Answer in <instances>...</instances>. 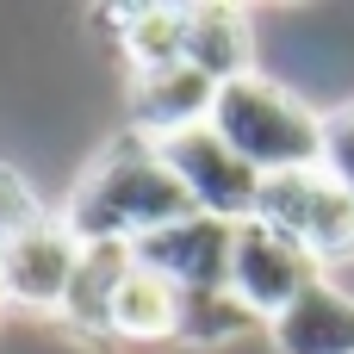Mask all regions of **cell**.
I'll return each instance as SVG.
<instances>
[{"label": "cell", "mask_w": 354, "mask_h": 354, "mask_svg": "<svg viewBox=\"0 0 354 354\" xmlns=\"http://www.w3.org/2000/svg\"><path fill=\"white\" fill-rule=\"evenodd\" d=\"M180 218H193V199L168 174L162 149L137 131L112 137L62 205V224L81 243H124V249H137L143 236L180 224Z\"/></svg>", "instance_id": "1"}, {"label": "cell", "mask_w": 354, "mask_h": 354, "mask_svg": "<svg viewBox=\"0 0 354 354\" xmlns=\"http://www.w3.org/2000/svg\"><path fill=\"white\" fill-rule=\"evenodd\" d=\"M124 268H131V249H124V243H81V268H75V280H68L56 317H62L75 336L106 342V311H112V292H118Z\"/></svg>", "instance_id": "12"}, {"label": "cell", "mask_w": 354, "mask_h": 354, "mask_svg": "<svg viewBox=\"0 0 354 354\" xmlns=\"http://www.w3.org/2000/svg\"><path fill=\"white\" fill-rule=\"evenodd\" d=\"M0 255H6L12 305H25V311H62V292H68V280L81 268V236L62 218L37 212L31 224H19L0 243Z\"/></svg>", "instance_id": "6"}, {"label": "cell", "mask_w": 354, "mask_h": 354, "mask_svg": "<svg viewBox=\"0 0 354 354\" xmlns=\"http://www.w3.org/2000/svg\"><path fill=\"white\" fill-rule=\"evenodd\" d=\"M106 25L118 31V50H124L131 75L180 62V44H187V6H112Z\"/></svg>", "instance_id": "13"}, {"label": "cell", "mask_w": 354, "mask_h": 354, "mask_svg": "<svg viewBox=\"0 0 354 354\" xmlns=\"http://www.w3.org/2000/svg\"><path fill=\"white\" fill-rule=\"evenodd\" d=\"M37 212H44V205H37V193H31V187H25V180L0 162V243H6L19 224H31Z\"/></svg>", "instance_id": "16"}, {"label": "cell", "mask_w": 354, "mask_h": 354, "mask_svg": "<svg viewBox=\"0 0 354 354\" xmlns=\"http://www.w3.org/2000/svg\"><path fill=\"white\" fill-rule=\"evenodd\" d=\"M212 100H218V81H205L187 62L143 68V75H131V131L149 137V143H162L174 131L212 124Z\"/></svg>", "instance_id": "8"}, {"label": "cell", "mask_w": 354, "mask_h": 354, "mask_svg": "<svg viewBox=\"0 0 354 354\" xmlns=\"http://www.w3.org/2000/svg\"><path fill=\"white\" fill-rule=\"evenodd\" d=\"M268 342L274 354H354V292L324 274L268 324Z\"/></svg>", "instance_id": "10"}, {"label": "cell", "mask_w": 354, "mask_h": 354, "mask_svg": "<svg viewBox=\"0 0 354 354\" xmlns=\"http://www.w3.org/2000/svg\"><path fill=\"white\" fill-rule=\"evenodd\" d=\"M168 174L180 180V193L193 199L199 218H218V224H243L255 218V199H261V174L212 131V124H193V131H174L156 143Z\"/></svg>", "instance_id": "5"}, {"label": "cell", "mask_w": 354, "mask_h": 354, "mask_svg": "<svg viewBox=\"0 0 354 354\" xmlns=\"http://www.w3.org/2000/svg\"><path fill=\"white\" fill-rule=\"evenodd\" d=\"M230 230L236 224H218V218H180L156 236H143L131 255L143 268H156L162 280H174L180 292H224L230 286Z\"/></svg>", "instance_id": "7"}, {"label": "cell", "mask_w": 354, "mask_h": 354, "mask_svg": "<svg viewBox=\"0 0 354 354\" xmlns=\"http://www.w3.org/2000/svg\"><path fill=\"white\" fill-rule=\"evenodd\" d=\"M180 62L199 68L205 81H243L255 75V19L243 6H224V0H199L187 6V44H180Z\"/></svg>", "instance_id": "11"}, {"label": "cell", "mask_w": 354, "mask_h": 354, "mask_svg": "<svg viewBox=\"0 0 354 354\" xmlns=\"http://www.w3.org/2000/svg\"><path fill=\"white\" fill-rule=\"evenodd\" d=\"M317 168H324L336 187H348V193H354V100H348V106H336V112H324V149H317Z\"/></svg>", "instance_id": "15"}, {"label": "cell", "mask_w": 354, "mask_h": 354, "mask_svg": "<svg viewBox=\"0 0 354 354\" xmlns=\"http://www.w3.org/2000/svg\"><path fill=\"white\" fill-rule=\"evenodd\" d=\"M324 280V268L286 236V230H274V224H261V218H243L236 230H230V299L268 330L305 286H317Z\"/></svg>", "instance_id": "4"}, {"label": "cell", "mask_w": 354, "mask_h": 354, "mask_svg": "<svg viewBox=\"0 0 354 354\" xmlns=\"http://www.w3.org/2000/svg\"><path fill=\"white\" fill-rule=\"evenodd\" d=\"M180 330H187V292L131 255L106 311V342H180Z\"/></svg>", "instance_id": "9"}, {"label": "cell", "mask_w": 354, "mask_h": 354, "mask_svg": "<svg viewBox=\"0 0 354 354\" xmlns=\"http://www.w3.org/2000/svg\"><path fill=\"white\" fill-rule=\"evenodd\" d=\"M243 330H255V317L230 299V286L224 292H187V330H180V342L218 348V342H236Z\"/></svg>", "instance_id": "14"}, {"label": "cell", "mask_w": 354, "mask_h": 354, "mask_svg": "<svg viewBox=\"0 0 354 354\" xmlns=\"http://www.w3.org/2000/svg\"><path fill=\"white\" fill-rule=\"evenodd\" d=\"M0 311H12V286H6V255H0Z\"/></svg>", "instance_id": "17"}, {"label": "cell", "mask_w": 354, "mask_h": 354, "mask_svg": "<svg viewBox=\"0 0 354 354\" xmlns=\"http://www.w3.org/2000/svg\"><path fill=\"white\" fill-rule=\"evenodd\" d=\"M212 131L268 180V174H292V168H317L324 149V112H311L292 87H280L274 75H243L224 81L212 100Z\"/></svg>", "instance_id": "2"}, {"label": "cell", "mask_w": 354, "mask_h": 354, "mask_svg": "<svg viewBox=\"0 0 354 354\" xmlns=\"http://www.w3.org/2000/svg\"><path fill=\"white\" fill-rule=\"evenodd\" d=\"M255 218L286 230L324 274L354 261V193L336 187L324 168H292V174H268Z\"/></svg>", "instance_id": "3"}]
</instances>
